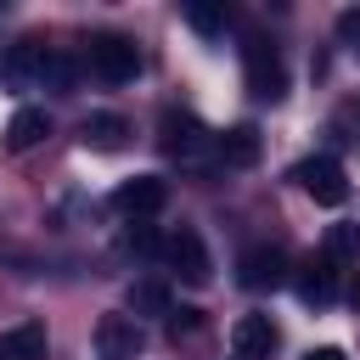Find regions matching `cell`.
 Masks as SVG:
<instances>
[{"label":"cell","mask_w":360,"mask_h":360,"mask_svg":"<svg viewBox=\"0 0 360 360\" xmlns=\"http://www.w3.org/2000/svg\"><path fill=\"white\" fill-rule=\"evenodd\" d=\"M0 360H6V338H0Z\"/></svg>","instance_id":"25"},{"label":"cell","mask_w":360,"mask_h":360,"mask_svg":"<svg viewBox=\"0 0 360 360\" xmlns=\"http://www.w3.org/2000/svg\"><path fill=\"white\" fill-rule=\"evenodd\" d=\"M45 135H51V112L45 107H17L11 124H6V152H34Z\"/></svg>","instance_id":"13"},{"label":"cell","mask_w":360,"mask_h":360,"mask_svg":"<svg viewBox=\"0 0 360 360\" xmlns=\"http://www.w3.org/2000/svg\"><path fill=\"white\" fill-rule=\"evenodd\" d=\"M84 62H90V73H96L101 84H129V79L141 73V51H135V39H124V34H90Z\"/></svg>","instance_id":"2"},{"label":"cell","mask_w":360,"mask_h":360,"mask_svg":"<svg viewBox=\"0 0 360 360\" xmlns=\"http://www.w3.org/2000/svg\"><path fill=\"white\" fill-rule=\"evenodd\" d=\"M79 141H84L90 152H118V146L129 141V124H124L118 112H90V118L79 124Z\"/></svg>","instance_id":"14"},{"label":"cell","mask_w":360,"mask_h":360,"mask_svg":"<svg viewBox=\"0 0 360 360\" xmlns=\"http://www.w3.org/2000/svg\"><path fill=\"white\" fill-rule=\"evenodd\" d=\"M242 73H248V90L259 101L287 96V68H281V56H276V45L264 34H242Z\"/></svg>","instance_id":"1"},{"label":"cell","mask_w":360,"mask_h":360,"mask_svg":"<svg viewBox=\"0 0 360 360\" xmlns=\"http://www.w3.org/2000/svg\"><path fill=\"white\" fill-rule=\"evenodd\" d=\"M197 315H202V309H174V315H169V332H174V338H180V332H197V326H202Z\"/></svg>","instance_id":"21"},{"label":"cell","mask_w":360,"mask_h":360,"mask_svg":"<svg viewBox=\"0 0 360 360\" xmlns=\"http://www.w3.org/2000/svg\"><path fill=\"white\" fill-rule=\"evenodd\" d=\"M45 62H51V45L45 39H17L11 51H6V62H0V73L11 79V84H39L45 79Z\"/></svg>","instance_id":"9"},{"label":"cell","mask_w":360,"mask_h":360,"mask_svg":"<svg viewBox=\"0 0 360 360\" xmlns=\"http://www.w3.org/2000/svg\"><path fill=\"white\" fill-rule=\"evenodd\" d=\"M45 90H56V96H68L73 90V62L62 56V51H51V62H45V79H39Z\"/></svg>","instance_id":"19"},{"label":"cell","mask_w":360,"mask_h":360,"mask_svg":"<svg viewBox=\"0 0 360 360\" xmlns=\"http://www.w3.org/2000/svg\"><path fill=\"white\" fill-rule=\"evenodd\" d=\"M186 28L202 34V39H219V34L231 28V6H225V0H191V6H186Z\"/></svg>","instance_id":"15"},{"label":"cell","mask_w":360,"mask_h":360,"mask_svg":"<svg viewBox=\"0 0 360 360\" xmlns=\"http://www.w3.org/2000/svg\"><path fill=\"white\" fill-rule=\"evenodd\" d=\"M163 202H169V180H158V174H135V180H124V186L112 191V208H118V214H135V219L158 214Z\"/></svg>","instance_id":"8"},{"label":"cell","mask_w":360,"mask_h":360,"mask_svg":"<svg viewBox=\"0 0 360 360\" xmlns=\"http://www.w3.org/2000/svg\"><path fill=\"white\" fill-rule=\"evenodd\" d=\"M304 360H349V354H343V349H309Z\"/></svg>","instance_id":"23"},{"label":"cell","mask_w":360,"mask_h":360,"mask_svg":"<svg viewBox=\"0 0 360 360\" xmlns=\"http://www.w3.org/2000/svg\"><path fill=\"white\" fill-rule=\"evenodd\" d=\"M292 287H298V298H304V304H332V298H338V276H332V259H326V253H321V259L309 253V259L298 264Z\"/></svg>","instance_id":"11"},{"label":"cell","mask_w":360,"mask_h":360,"mask_svg":"<svg viewBox=\"0 0 360 360\" xmlns=\"http://www.w3.org/2000/svg\"><path fill=\"white\" fill-rule=\"evenodd\" d=\"M163 259H169V270H174L180 281H191V287H202V281L214 276V264H208V248H202V236H197L191 225H180V231L163 242Z\"/></svg>","instance_id":"5"},{"label":"cell","mask_w":360,"mask_h":360,"mask_svg":"<svg viewBox=\"0 0 360 360\" xmlns=\"http://www.w3.org/2000/svg\"><path fill=\"white\" fill-rule=\"evenodd\" d=\"M326 259H360V225L354 219H338L326 231Z\"/></svg>","instance_id":"18"},{"label":"cell","mask_w":360,"mask_h":360,"mask_svg":"<svg viewBox=\"0 0 360 360\" xmlns=\"http://www.w3.org/2000/svg\"><path fill=\"white\" fill-rule=\"evenodd\" d=\"M6 360H45V326L22 321L17 332H6Z\"/></svg>","instance_id":"17"},{"label":"cell","mask_w":360,"mask_h":360,"mask_svg":"<svg viewBox=\"0 0 360 360\" xmlns=\"http://www.w3.org/2000/svg\"><path fill=\"white\" fill-rule=\"evenodd\" d=\"M124 248H135V253H152V248H158V236H152V225H141V219H135V225L124 231Z\"/></svg>","instance_id":"20"},{"label":"cell","mask_w":360,"mask_h":360,"mask_svg":"<svg viewBox=\"0 0 360 360\" xmlns=\"http://www.w3.org/2000/svg\"><path fill=\"white\" fill-rule=\"evenodd\" d=\"M292 180H298L321 208H343V202H349V180H343V163H338V158H304V163L292 169Z\"/></svg>","instance_id":"3"},{"label":"cell","mask_w":360,"mask_h":360,"mask_svg":"<svg viewBox=\"0 0 360 360\" xmlns=\"http://www.w3.org/2000/svg\"><path fill=\"white\" fill-rule=\"evenodd\" d=\"M338 34H343V39H360V6L338 11Z\"/></svg>","instance_id":"22"},{"label":"cell","mask_w":360,"mask_h":360,"mask_svg":"<svg viewBox=\"0 0 360 360\" xmlns=\"http://www.w3.org/2000/svg\"><path fill=\"white\" fill-rule=\"evenodd\" d=\"M163 152L174 163H202L214 152V135L191 118V112H163Z\"/></svg>","instance_id":"4"},{"label":"cell","mask_w":360,"mask_h":360,"mask_svg":"<svg viewBox=\"0 0 360 360\" xmlns=\"http://www.w3.org/2000/svg\"><path fill=\"white\" fill-rule=\"evenodd\" d=\"M349 298H354V309H360V281H354V292H349Z\"/></svg>","instance_id":"24"},{"label":"cell","mask_w":360,"mask_h":360,"mask_svg":"<svg viewBox=\"0 0 360 360\" xmlns=\"http://www.w3.org/2000/svg\"><path fill=\"white\" fill-rule=\"evenodd\" d=\"M236 281L248 287V292H276V287H287V253L281 248H248L242 259H236Z\"/></svg>","instance_id":"6"},{"label":"cell","mask_w":360,"mask_h":360,"mask_svg":"<svg viewBox=\"0 0 360 360\" xmlns=\"http://www.w3.org/2000/svg\"><path fill=\"white\" fill-rule=\"evenodd\" d=\"M231 349H236V360H264V354L276 349L270 315H242V321L231 326Z\"/></svg>","instance_id":"12"},{"label":"cell","mask_w":360,"mask_h":360,"mask_svg":"<svg viewBox=\"0 0 360 360\" xmlns=\"http://www.w3.org/2000/svg\"><path fill=\"white\" fill-rule=\"evenodd\" d=\"M96 349H101L107 360H135V354L146 349V332H141L135 315H101V321H96Z\"/></svg>","instance_id":"7"},{"label":"cell","mask_w":360,"mask_h":360,"mask_svg":"<svg viewBox=\"0 0 360 360\" xmlns=\"http://www.w3.org/2000/svg\"><path fill=\"white\" fill-rule=\"evenodd\" d=\"M129 315H174V298H169V287L163 281H135L129 287Z\"/></svg>","instance_id":"16"},{"label":"cell","mask_w":360,"mask_h":360,"mask_svg":"<svg viewBox=\"0 0 360 360\" xmlns=\"http://www.w3.org/2000/svg\"><path fill=\"white\" fill-rule=\"evenodd\" d=\"M259 152H264V141H259V129H253V124H231V129H219V135H214V158H219L225 169H253V163H259Z\"/></svg>","instance_id":"10"}]
</instances>
